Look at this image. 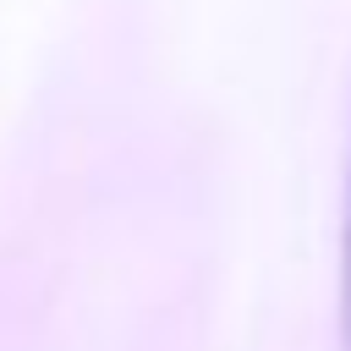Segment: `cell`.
<instances>
[{
	"label": "cell",
	"mask_w": 351,
	"mask_h": 351,
	"mask_svg": "<svg viewBox=\"0 0 351 351\" xmlns=\"http://www.w3.org/2000/svg\"><path fill=\"white\" fill-rule=\"evenodd\" d=\"M340 346L351 351V186H346V230H340Z\"/></svg>",
	"instance_id": "obj_1"
}]
</instances>
